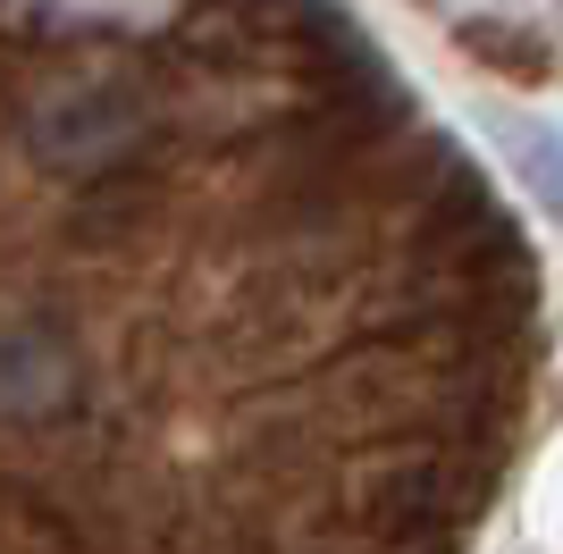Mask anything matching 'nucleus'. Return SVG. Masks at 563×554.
<instances>
[{
	"label": "nucleus",
	"instance_id": "nucleus-1",
	"mask_svg": "<svg viewBox=\"0 0 563 554\" xmlns=\"http://www.w3.org/2000/svg\"><path fill=\"white\" fill-rule=\"evenodd\" d=\"M496 143H505V160H514L521 193H539V202L563 219V135H555V126H539V118H505V126H496Z\"/></svg>",
	"mask_w": 563,
	"mask_h": 554
}]
</instances>
